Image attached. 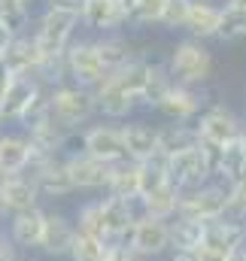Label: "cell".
Listing matches in <instances>:
<instances>
[{
	"mask_svg": "<svg viewBox=\"0 0 246 261\" xmlns=\"http://www.w3.org/2000/svg\"><path fill=\"white\" fill-rule=\"evenodd\" d=\"M228 192H231V186H225V182H219V179L207 182L204 189L183 192L180 216H185V219H198V222L222 219V216L228 213Z\"/></svg>",
	"mask_w": 246,
	"mask_h": 261,
	"instance_id": "obj_6",
	"label": "cell"
},
{
	"mask_svg": "<svg viewBox=\"0 0 246 261\" xmlns=\"http://www.w3.org/2000/svg\"><path fill=\"white\" fill-rule=\"evenodd\" d=\"M204 234H207V222L185 219V216H177V219L170 222L174 249H198V246L204 243Z\"/></svg>",
	"mask_w": 246,
	"mask_h": 261,
	"instance_id": "obj_30",
	"label": "cell"
},
{
	"mask_svg": "<svg viewBox=\"0 0 246 261\" xmlns=\"http://www.w3.org/2000/svg\"><path fill=\"white\" fill-rule=\"evenodd\" d=\"M225 219H234V222H243L246 225V176L237 179L228 192V213Z\"/></svg>",
	"mask_w": 246,
	"mask_h": 261,
	"instance_id": "obj_36",
	"label": "cell"
},
{
	"mask_svg": "<svg viewBox=\"0 0 246 261\" xmlns=\"http://www.w3.org/2000/svg\"><path fill=\"white\" fill-rule=\"evenodd\" d=\"M164 64H167V70H170V76H174L177 85L201 88V85H207L210 76H213V52H210L201 40L185 37V40H180V43L170 49V55H167Z\"/></svg>",
	"mask_w": 246,
	"mask_h": 261,
	"instance_id": "obj_2",
	"label": "cell"
},
{
	"mask_svg": "<svg viewBox=\"0 0 246 261\" xmlns=\"http://www.w3.org/2000/svg\"><path fill=\"white\" fill-rule=\"evenodd\" d=\"M110 197L122 200H140V164L137 161H122L113 167V179L107 186Z\"/></svg>",
	"mask_w": 246,
	"mask_h": 261,
	"instance_id": "obj_29",
	"label": "cell"
},
{
	"mask_svg": "<svg viewBox=\"0 0 246 261\" xmlns=\"http://www.w3.org/2000/svg\"><path fill=\"white\" fill-rule=\"evenodd\" d=\"M0 134H6V119H3V97H0Z\"/></svg>",
	"mask_w": 246,
	"mask_h": 261,
	"instance_id": "obj_45",
	"label": "cell"
},
{
	"mask_svg": "<svg viewBox=\"0 0 246 261\" xmlns=\"http://www.w3.org/2000/svg\"><path fill=\"white\" fill-rule=\"evenodd\" d=\"M6 3H18V6H28V9H31V6L37 3V0H6Z\"/></svg>",
	"mask_w": 246,
	"mask_h": 261,
	"instance_id": "obj_46",
	"label": "cell"
},
{
	"mask_svg": "<svg viewBox=\"0 0 246 261\" xmlns=\"http://www.w3.org/2000/svg\"><path fill=\"white\" fill-rule=\"evenodd\" d=\"M0 176H3V170H0Z\"/></svg>",
	"mask_w": 246,
	"mask_h": 261,
	"instance_id": "obj_47",
	"label": "cell"
},
{
	"mask_svg": "<svg viewBox=\"0 0 246 261\" xmlns=\"http://www.w3.org/2000/svg\"><path fill=\"white\" fill-rule=\"evenodd\" d=\"M222 15H225V6H216L210 0H194L191 9H188V18H185V34L191 40H213L219 37V28H222Z\"/></svg>",
	"mask_w": 246,
	"mask_h": 261,
	"instance_id": "obj_23",
	"label": "cell"
},
{
	"mask_svg": "<svg viewBox=\"0 0 246 261\" xmlns=\"http://www.w3.org/2000/svg\"><path fill=\"white\" fill-rule=\"evenodd\" d=\"M201 143V134L194 125H180V122H170V125H161L158 128V152L174 158L180 152H188Z\"/></svg>",
	"mask_w": 246,
	"mask_h": 261,
	"instance_id": "obj_26",
	"label": "cell"
},
{
	"mask_svg": "<svg viewBox=\"0 0 246 261\" xmlns=\"http://www.w3.org/2000/svg\"><path fill=\"white\" fill-rule=\"evenodd\" d=\"M125 130V146H128V158L143 164V161H152L158 152V128L146 125V122H128L122 125Z\"/></svg>",
	"mask_w": 246,
	"mask_h": 261,
	"instance_id": "obj_24",
	"label": "cell"
},
{
	"mask_svg": "<svg viewBox=\"0 0 246 261\" xmlns=\"http://www.w3.org/2000/svg\"><path fill=\"white\" fill-rule=\"evenodd\" d=\"M73 222H76L79 234H91V237L107 240V237H104V213H101V197H91V200L79 203V206H76V213H73Z\"/></svg>",
	"mask_w": 246,
	"mask_h": 261,
	"instance_id": "obj_31",
	"label": "cell"
},
{
	"mask_svg": "<svg viewBox=\"0 0 246 261\" xmlns=\"http://www.w3.org/2000/svg\"><path fill=\"white\" fill-rule=\"evenodd\" d=\"M180 200H183V192H180L174 182H167V186L158 189L155 195L140 197V210H143V216H149V219L174 222V219L180 216Z\"/></svg>",
	"mask_w": 246,
	"mask_h": 261,
	"instance_id": "obj_27",
	"label": "cell"
},
{
	"mask_svg": "<svg viewBox=\"0 0 246 261\" xmlns=\"http://www.w3.org/2000/svg\"><path fill=\"white\" fill-rule=\"evenodd\" d=\"M107 252H110V243L107 240L91 237V234H76L70 261H107Z\"/></svg>",
	"mask_w": 246,
	"mask_h": 261,
	"instance_id": "obj_34",
	"label": "cell"
},
{
	"mask_svg": "<svg viewBox=\"0 0 246 261\" xmlns=\"http://www.w3.org/2000/svg\"><path fill=\"white\" fill-rule=\"evenodd\" d=\"M21 130L28 134V140L34 146V155H64L67 143H70V134H73L52 116V110L40 113L31 125H24Z\"/></svg>",
	"mask_w": 246,
	"mask_h": 261,
	"instance_id": "obj_12",
	"label": "cell"
},
{
	"mask_svg": "<svg viewBox=\"0 0 246 261\" xmlns=\"http://www.w3.org/2000/svg\"><path fill=\"white\" fill-rule=\"evenodd\" d=\"M158 113L167 119V122H180V125H194L204 113V94L198 88H185V85H177L170 88V94L161 100Z\"/></svg>",
	"mask_w": 246,
	"mask_h": 261,
	"instance_id": "obj_18",
	"label": "cell"
},
{
	"mask_svg": "<svg viewBox=\"0 0 246 261\" xmlns=\"http://www.w3.org/2000/svg\"><path fill=\"white\" fill-rule=\"evenodd\" d=\"M167 0H137L128 12V28H152L164 21Z\"/></svg>",
	"mask_w": 246,
	"mask_h": 261,
	"instance_id": "obj_33",
	"label": "cell"
},
{
	"mask_svg": "<svg viewBox=\"0 0 246 261\" xmlns=\"http://www.w3.org/2000/svg\"><path fill=\"white\" fill-rule=\"evenodd\" d=\"M82 24L88 31L104 34H119L128 24V9L122 6V0H85L82 6Z\"/></svg>",
	"mask_w": 246,
	"mask_h": 261,
	"instance_id": "obj_20",
	"label": "cell"
},
{
	"mask_svg": "<svg viewBox=\"0 0 246 261\" xmlns=\"http://www.w3.org/2000/svg\"><path fill=\"white\" fill-rule=\"evenodd\" d=\"M49 110L67 130H82L88 122L101 113L97 110V94L91 88H82L76 82H64L49 88Z\"/></svg>",
	"mask_w": 246,
	"mask_h": 261,
	"instance_id": "obj_1",
	"label": "cell"
},
{
	"mask_svg": "<svg viewBox=\"0 0 246 261\" xmlns=\"http://www.w3.org/2000/svg\"><path fill=\"white\" fill-rule=\"evenodd\" d=\"M0 28H3L12 40L31 34V9H28V6H18V3L0 0Z\"/></svg>",
	"mask_w": 246,
	"mask_h": 261,
	"instance_id": "obj_32",
	"label": "cell"
},
{
	"mask_svg": "<svg viewBox=\"0 0 246 261\" xmlns=\"http://www.w3.org/2000/svg\"><path fill=\"white\" fill-rule=\"evenodd\" d=\"M46 216L49 210L43 206H34V210H24V213H15L6 219V234L9 240L15 243V249H24V252H34L43 246V234H46Z\"/></svg>",
	"mask_w": 246,
	"mask_h": 261,
	"instance_id": "obj_14",
	"label": "cell"
},
{
	"mask_svg": "<svg viewBox=\"0 0 246 261\" xmlns=\"http://www.w3.org/2000/svg\"><path fill=\"white\" fill-rule=\"evenodd\" d=\"M82 24V12H73V9H55V6H43V12L37 15L34 21V40L40 43L43 55L52 58V55H64L70 49V43L76 40V28Z\"/></svg>",
	"mask_w": 246,
	"mask_h": 261,
	"instance_id": "obj_3",
	"label": "cell"
},
{
	"mask_svg": "<svg viewBox=\"0 0 246 261\" xmlns=\"http://www.w3.org/2000/svg\"><path fill=\"white\" fill-rule=\"evenodd\" d=\"M79 152H88L107 164H122L128 158V146H125V130L122 125L113 122H101V125H88L79 130Z\"/></svg>",
	"mask_w": 246,
	"mask_h": 261,
	"instance_id": "obj_4",
	"label": "cell"
},
{
	"mask_svg": "<svg viewBox=\"0 0 246 261\" xmlns=\"http://www.w3.org/2000/svg\"><path fill=\"white\" fill-rule=\"evenodd\" d=\"M191 3H194V0H167L161 28H167V31H180V28H185V18H188Z\"/></svg>",
	"mask_w": 246,
	"mask_h": 261,
	"instance_id": "obj_37",
	"label": "cell"
},
{
	"mask_svg": "<svg viewBox=\"0 0 246 261\" xmlns=\"http://www.w3.org/2000/svg\"><path fill=\"white\" fill-rule=\"evenodd\" d=\"M170 261H201V258H198V249H174Z\"/></svg>",
	"mask_w": 246,
	"mask_h": 261,
	"instance_id": "obj_42",
	"label": "cell"
},
{
	"mask_svg": "<svg viewBox=\"0 0 246 261\" xmlns=\"http://www.w3.org/2000/svg\"><path fill=\"white\" fill-rule=\"evenodd\" d=\"M28 173L37 179L43 200H61L76 192V186L67 173V155H34Z\"/></svg>",
	"mask_w": 246,
	"mask_h": 261,
	"instance_id": "obj_5",
	"label": "cell"
},
{
	"mask_svg": "<svg viewBox=\"0 0 246 261\" xmlns=\"http://www.w3.org/2000/svg\"><path fill=\"white\" fill-rule=\"evenodd\" d=\"M31 161H34V146H31V140H28L24 130H18V134L15 130L0 134V170H3V176H9V173H28Z\"/></svg>",
	"mask_w": 246,
	"mask_h": 261,
	"instance_id": "obj_22",
	"label": "cell"
},
{
	"mask_svg": "<svg viewBox=\"0 0 246 261\" xmlns=\"http://www.w3.org/2000/svg\"><path fill=\"white\" fill-rule=\"evenodd\" d=\"M225 6H231V9H237V12H243L246 15V0H228Z\"/></svg>",
	"mask_w": 246,
	"mask_h": 261,
	"instance_id": "obj_44",
	"label": "cell"
},
{
	"mask_svg": "<svg viewBox=\"0 0 246 261\" xmlns=\"http://www.w3.org/2000/svg\"><path fill=\"white\" fill-rule=\"evenodd\" d=\"M12 79H15V73H12V70H9V67H6V61H3V58H0V97H3V94H6V88H9V85H12Z\"/></svg>",
	"mask_w": 246,
	"mask_h": 261,
	"instance_id": "obj_41",
	"label": "cell"
},
{
	"mask_svg": "<svg viewBox=\"0 0 246 261\" xmlns=\"http://www.w3.org/2000/svg\"><path fill=\"white\" fill-rule=\"evenodd\" d=\"M128 243L143 255L146 261H155L167 252H174V237H170V222L140 216L137 225L128 234Z\"/></svg>",
	"mask_w": 246,
	"mask_h": 261,
	"instance_id": "obj_10",
	"label": "cell"
},
{
	"mask_svg": "<svg viewBox=\"0 0 246 261\" xmlns=\"http://www.w3.org/2000/svg\"><path fill=\"white\" fill-rule=\"evenodd\" d=\"M43 6H55V9H73V12H82L85 0H43Z\"/></svg>",
	"mask_w": 246,
	"mask_h": 261,
	"instance_id": "obj_40",
	"label": "cell"
},
{
	"mask_svg": "<svg viewBox=\"0 0 246 261\" xmlns=\"http://www.w3.org/2000/svg\"><path fill=\"white\" fill-rule=\"evenodd\" d=\"M94 94H97V110H101V116L104 119H110V122H128L137 110H140V100L119 85V79L110 73L107 79H104V85L101 88H94Z\"/></svg>",
	"mask_w": 246,
	"mask_h": 261,
	"instance_id": "obj_17",
	"label": "cell"
},
{
	"mask_svg": "<svg viewBox=\"0 0 246 261\" xmlns=\"http://www.w3.org/2000/svg\"><path fill=\"white\" fill-rule=\"evenodd\" d=\"M15 261H21V258H15Z\"/></svg>",
	"mask_w": 246,
	"mask_h": 261,
	"instance_id": "obj_48",
	"label": "cell"
},
{
	"mask_svg": "<svg viewBox=\"0 0 246 261\" xmlns=\"http://www.w3.org/2000/svg\"><path fill=\"white\" fill-rule=\"evenodd\" d=\"M94 43H97L101 61H104V67H107L110 73H119V70L128 67L137 55H143V52H134L131 40H125L122 34H104V37H97Z\"/></svg>",
	"mask_w": 246,
	"mask_h": 261,
	"instance_id": "obj_25",
	"label": "cell"
},
{
	"mask_svg": "<svg viewBox=\"0 0 246 261\" xmlns=\"http://www.w3.org/2000/svg\"><path fill=\"white\" fill-rule=\"evenodd\" d=\"M101 213H104V237H107V243L128 240L131 228L143 216L140 200H122V197H110V195L101 197Z\"/></svg>",
	"mask_w": 246,
	"mask_h": 261,
	"instance_id": "obj_13",
	"label": "cell"
},
{
	"mask_svg": "<svg viewBox=\"0 0 246 261\" xmlns=\"http://www.w3.org/2000/svg\"><path fill=\"white\" fill-rule=\"evenodd\" d=\"M107 261H146L128 240H119V243H110V252H107Z\"/></svg>",
	"mask_w": 246,
	"mask_h": 261,
	"instance_id": "obj_38",
	"label": "cell"
},
{
	"mask_svg": "<svg viewBox=\"0 0 246 261\" xmlns=\"http://www.w3.org/2000/svg\"><path fill=\"white\" fill-rule=\"evenodd\" d=\"M67 67H70V82L82 85V88H101L104 79L110 76V70L104 67L97 55V43L94 40H73L67 49Z\"/></svg>",
	"mask_w": 246,
	"mask_h": 261,
	"instance_id": "obj_7",
	"label": "cell"
},
{
	"mask_svg": "<svg viewBox=\"0 0 246 261\" xmlns=\"http://www.w3.org/2000/svg\"><path fill=\"white\" fill-rule=\"evenodd\" d=\"M0 200L6 206V213L15 216V213L40 206L43 195L31 173H9V176H0Z\"/></svg>",
	"mask_w": 246,
	"mask_h": 261,
	"instance_id": "obj_16",
	"label": "cell"
},
{
	"mask_svg": "<svg viewBox=\"0 0 246 261\" xmlns=\"http://www.w3.org/2000/svg\"><path fill=\"white\" fill-rule=\"evenodd\" d=\"M225 261H246V243L240 246V249H234V252H231Z\"/></svg>",
	"mask_w": 246,
	"mask_h": 261,
	"instance_id": "obj_43",
	"label": "cell"
},
{
	"mask_svg": "<svg viewBox=\"0 0 246 261\" xmlns=\"http://www.w3.org/2000/svg\"><path fill=\"white\" fill-rule=\"evenodd\" d=\"M167 173H170V182L180 189V192H194V189H204L207 182H213V167L204 155L201 146L180 152L174 158H167Z\"/></svg>",
	"mask_w": 246,
	"mask_h": 261,
	"instance_id": "obj_8",
	"label": "cell"
},
{
	"mask_svg": "<svg viewBox=\"0 0 246 261\" xmlns=\"http://www.w3.org/2000/svg\"><path fill=\"white\" fill-rule=\"evenodd\" d=\"M243 37H246V15L237 12V9H231V6H225L222 28H219V37H216V40H222V43H237V40H243Z\"/></svg>",
	"mask_w": 246,
	"mask_h": 261,
	"instance_id": "obj_35",
	"label": "cell"
},
{
	"mask_svg": "<svg viewBox=\"0 0 246 261\" xmlns=\"http://www.w3.org/2000/svg\"><path fill=\"white\" fill-rule=\"evenodd\" d=\"M246 243V225L243 222H234V219H213L207 222V234H204V243L198 249L216 255L219 261H225L234 249H240Z\"/></svg>",
	"mask_w": 246,
	"mask_h": 261,
	"instance_id": "obj_15",
	"label": "cell"
},
{
	"mask_svg": "<svg viewBox=\"0 0 246 261\" xmlns=\"http://www.w3.org/2000/svg\"><path fill=\"white\" fill-rule=\"evenodd\" d=\"M194 128L201 134V140H210V143H219V146H228L234 140H240L246 134V119H240L231 107H207L201 113V119L194 122Z\"/></svg>",
	"mask_w": 246,
	"mask_h": 261,
	"instance_id": "obj_9",
	"label": "cell"
},
{
	"mask_svg": "<svg viewBox=\"0 0 246 261\" xmlns=\"http://www.w3.org/2000/svg\"><path fill=\"white\" fill-rule=\"evenodd\" d=\"M0 58L6 61V67H9L15 76H37L40 67H43V61H46V55H43L40 43L34 40V34H24V37L9 40V46L3 49Z\"/></svg>",
	"mask_w": 246,
	"mask_h": 261,
	"instance_id": "obj_21",
	"label": "cell"
},
{
	"mask_svg": "<svg viewBox=\"0 0 246 261\" xmlns=\"http://www.w3.org/2000/svg\"><path fill=\"white\" fill-rule=\"evenodd\" d=\"M170 88H174V76H170L167 64L149 61V76H146V88L140 94V107L143 110H158L161 100L170 94Z\"/></svg>",
	"mask_w": 246,
	"mask_h": 261,
	"instance_id": "obj_28",
	"label": "cell"
},
{
	"mask_svg": "<svg viewBox=\"0 0 246 261\" xmlns=\"http://www.w3.org/2000/svg\"><path fill=\"white\" fill-rule=\"evenodd\" d=\"M76 234H79V228H76V222H73L70 216L49 210V216H46V234H43L40 252L49 255V258H70L73 243H76Z\"/></svg>",
	"mask_w": 246,
	"mask_h": 261,
	"instance_id": "obj_19",
	"label": "cell"
},
{
	"mask_svg": "<svg viewBox=\"0 0 246 261\" xmlns=\"http://www.w3.org/2000/svg\"><path fill=\"white\" fill-rule=\"evenodd\" d=\"M15 258H18L15 243L9 240V234H6V231H0V261H15Z\"/></svg>",
	"mask_w": 246,
	"mask_h": 261,
	"instance_id": "obj_39",
	"label": "cell"
},
{
	"mask_svg": "<svg viewBox=\"0 0 246 261\" xmlns=\"http://www.w3.org/2000/svg\"><path fill=\"white\" fill-rule=\"evenodd\" d=\"M64 155H67V173L76 192H107L116 164H107L88 152H64Z\"/></svg>",
	"mask_w": 246,
	"mask_h": 261,
	"instance_id": "obj_11",
	"label": "cell"
}]
</instances>
